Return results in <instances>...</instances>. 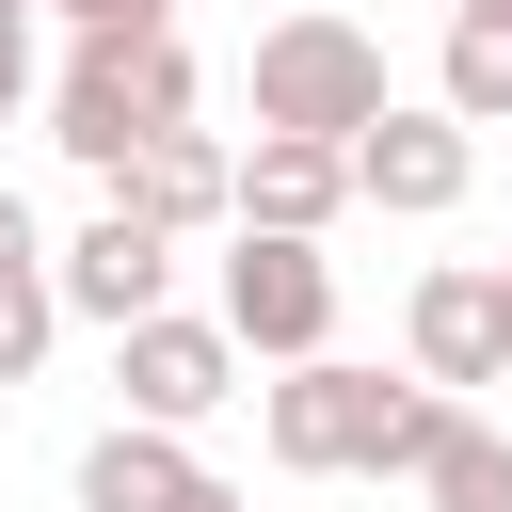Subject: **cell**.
<instances>
[{
	"label": "cell",
	"instance_id": "6",
	"mask_svg": "<svg viewBox=\"0 0 512 512\" xmlns=\"http://www.w3.org/2000/svg\"><path fill=\"white\" fill-rule=\"evenodd\" d=\"M112 384H128L144 432H208L240 400V336L192 320V304H144V320H112Z\"/></svg>",
	"mask_w": 512,
	"mask_h": 512
},
{
	"label": "cell",
	"instance_id": "1",
	"mask_svg": "<svg viewBox=\"0 0 512 512\" xmlns=\"http://www.w3.org/2000/svg\"><path fill=\"white\" fill-rule=\"evenodd\" d=\"M432 400H448V384H416V368L384 384V368H352V352H288L272 400H256V432H272L288 480H400L416 432H432Z\"/></svg>",
	"mask_w": 512,
	"mask_h": 512
},
{
	"label": "cell",
	"instance_id": "21",
	"mask_svg": "<svg viewBox=\"0 0 512 512\" xmlns=\"http://www.w3.org/2000/svg\"><path fill=\"white\" fill-rule=\"evenodd\" d=\"M224 512H240V496H224Z\"/></svg>",
	"mask_w": 512,
	"mask_h": 512
},
{
	"label": "cell",
	"instance_id": "17",
	"mask_svg": "<svg viewBox=\"0 0 512 512\" xmlns=\"http://www.w3.org/2000/svg\"><path fill=\"white\" fill-rule=\"evenodd\" d=\"M0 256H48V240H32V208H16V192H0Z\"/></svg>",
	"mask_w": 512,
	"mask_h": 512
},
{
	"label": "cell",
	"instance_id": "14",
	"mask_svg": "<svg viewBox=\"0 0 512 512\" xmlns=\"http://www.w3.org/2000/svg\"><path fill=\"white\" fill-rule=\"evenodd\" d=\"M48 336H64V288H48V256H0V400L48 368Z\"/></svg>",
	"mask_w": 512,
	"mask_h": 512
},
{
	"label": "cell",
	"instance_id": "5",
	"mask_svg": "<svg viewBox=\"0 0 512 512\" xmlns=\"http://www.w3.org/2000/svg\"><path fill=\"white\" fill-rule=\"evenodd\" d=\"M464 176H480V128H464L448 96H384V112L352 128V208L448 224V208H464Z\"/></svg>",
	"mask_w": 512,
	"mask_h": 512
},
{
	"label": "cell",
	"instance_id": "15",
	"mask_svg": "<svg viewBox=\"0 0 512 512\" xmlns=\"http://www.w3.org/2000/svg\"><path fill=\"white\" fill-rule=\"evenodd\" d=\"M32 16H64V32H176V0H32Z\"/></svg>",
	"mask_w": 512,
	"mask_h": 512
},
{
	"label": "cell",
	"instance_id": "12",
	"mask_svg": "<svg viewBox=\"0 0 512 512\" xmlns=\"http://www.w3.org/2000/svg\"><path fill=\"white\" fill-rule=\"evenodd\" d=\"M224 176H240V160H224V144H208V128H160V144H128V176H96V192H112V208H144V224H176V240H192V224H224Z\"/></svg>",
	"mask_w": 512,
	"mask_h": 512
},
{
	"label": "cell",
	"instance_id": "11",
	"mask_svg": "<svg viewBox=\"0 0 512 512\" xmlns=\"http://www.w3.org/2000/svg\"><path fill=\"white\" fill-rule=\"evenodd\" d=\"M400 496H416V512H512V432H496V416H464V400H432V432H416Z\"/></svg>",
	"mask_w": 512,
	"mask_h": 512
},
{
	"label": "cell",
	"instance_id": "18",
	"mask_svg": "<svg viewBox=\"0 0 512 512\" xmlns=\"http://www.w3.org/2000/svg\"><path fill=\"white\" fill-rule=\"evenodd\" d=\"M496 336H512V256H496Z\"/></svg>",
	"mask_w": 512,
	"mask_h": 512
},
{
	"label": "cell",
	"instance_id": "7",
	"mask_svg": "<svg viewBox=\"0 0 512 512\" xmlns=\"http://www.w3.org/2000/svg\"><path fill=\"white\" fill-rule=\"evenodd\" d=\"M48 288H64V320H144V304H176V224H144V208H96L64 256H48Z\"/></svg>",
	"mask_w": 512,
	"mask_h": 512
},
{
	"label": "cell",
	"instance_id": "19",
	"mask_svg": "<svg viewBox=\"0 0 512 512\" xmlns=\"http://www.w3.org/2000/svg\"><path fill=\"white\" fill-rule=\"evenodd\" d=\"M448 16H512V0H448Z\"/></svg>",
	"mask_w": 512,
	"mask_h": 512
},
{
	"label": "cell",
	"instance_id": "10",
	"mask_svg": "<svg viewBox=\"0 0 512 512\" xmlns=\"http://www.w3.org/2000/svg\"><path fill=\"white\" fill-rule=\"evenodd\" d=\"M352 208V144H304V128H256V160L224 176V224H288V240H320Z\"/></svg>",
	"mask_w": 512,
	"mask_h": 512
},
{
	"label": "cell",
	"instance_id": "13",
	"mask_svg": "<svg viewBox=\"0 0 512 512\" xmlns=\"http://www.w3.org/2000/svg\"><path fill=\"white\" fill-rule=\"evenodd\" d=\"M432 96H448L464 128H512V16H448V64H432Z\"/></svg>",
	"mask_w": 512,
	"mask_h": 512
},
{
	"label": "cell",
	"instance_id": "20",
	"mask_svg": "<svg viewBox=\"0 0 512 512\" xmlns=\"http://www.w3.org/2000/svg\"><path fill=\"white\" fill-rule=\"evenodd\" d=\"M0 32H32V0H0Z\"/></svg>",
	"mask_w": 512,
	"mask_h": 512
},
{
	"label": "cell",
	"instance_id": "3",
	"mask_svg": "<svg viewBox=\"0 0 512 512\" xmlns=\"http://www.w3.org/2000/svg\"><path fill=\"white\" fill-rule=\"evenodd\" d=\"M368 112H384V48H368V16L304 0V16H272V32H256V128H304V144H352Z\"/></svg>",
	"mask_w": 512,
	"mask_h": 512
},
{
	"label": "cell",
	"instance_id": "2",
	"mask_svg": "<svg viewBox=\"0 0 512 512\" xmlns=\"http://www.w3.org/2000/svg\"><path fill=\"white\" fill-rule=\"evenodd\" d=\"M160 128H192V48L176 32H80L48 80V144L80 176H128V144H160Z\"/></svg>",
	"mask_w": 512,
	"mask_h": 512
},
{
	"label": "cell",
	"instance_id": "4",
	"mask_svg": "<svg viewBox=\"0 0 512 512\" xmlns=\"http://www.w3.org/2000/svg\"><path fill=\"white\" fill-rule=\"evenodd\" d=\"M256 368H288V352H336V256L320 240H288V224H240V256H224V304H208Z\"/></svg>",
	"mask_w": 512,
	"mask_h": 512
},
{
	"label": "cell",
	"instance_id": "16",
	"mask_svg": "<svg viewBox=\"0 0 512 512\" xmlns=\"http://www.w3.org/2000/svg\"><path fill=\"white\" fill-rule=\"evenodd\" d=\"M16 96H32V32H0V128H16Z\"/></svg>",
	"mask_w": 512,
	"mask_h": 512
},
{
	"label": "cell",
	"instance_id": "8",
	"mask_svg": "<svg viewBox=\"0 0 512 512\" xmlns=\"http://www.w3.org/2000/svg\"><path fill=\"white\" fill-rule=\"evenodd\" d=\"M400 368H416V384H448V400H464V384H512L496 272H464V256H448V272H416V304H400Z\"/></svg>",
	"mask_w": 512,
	"mask_h": 512
},
{
	"label": "cell",
	"instance_id": "9",
	"mask_svg": "<svg viewBox=\"0 0 512 512\" xmlns=\"http://www.w3.org/2000/svg\"><path fill=\"white\" fill-rule=\"evenodd\" d=\"M80 512H224V480H208V448H192V432L112 416V432L80 448Z\"/></svg>",
	"mask_w": 512,
	"mask_h": 512
}]
</instances>
